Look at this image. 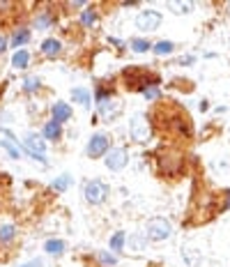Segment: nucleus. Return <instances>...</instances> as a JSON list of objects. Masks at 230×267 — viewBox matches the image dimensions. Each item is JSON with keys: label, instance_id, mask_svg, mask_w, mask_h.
<instances>
[{"label": "nucleus", "instance_id": "nucleus-1", "mask_svg": "<svg viewBox=\"0 0 230 267\" xmlns=\"http://www.w3.org/2000/svg\"><path fill=\"white\" fill-rule=\"evenodd\" d=\"M150 120H147L145 113H134L129 120V136L136 141V143H147L150 141Z\"/></svg>", "mask_w": 230, "mask_h": 267}, {"label": "nucleus", "instance_id": "nucleus-2", "mask_svg": "<svg viewBox=\"0 0 230 267\" xmlns=\"http://www.w3.org/2000/svg\"><path fill=\"white\" fill-rule=\"evenodd\" d=\"M145 235L152 242H164V240H168L170 235H173V226H170L168 219L155 217L145 223Z\"/></svg>", "mask_w": 230, "mask_h": 267}, {"label": "nucleus", "instance_id": "nucleus-3", "mask_svg": "<svg viewBox=\"0 0 230 267\" xmlns=\"http://www.w3.org/2000/svg\"><path fill=\"white\" fill-rule=\"evenodd\" d=\"M161 21H164L161 12H157V10H143V12H138V16H136V28L143 30V32H155V30H159Z\"/></svg>", "mask_w": 230, "mask_h": 267}, {"label": "nucleus", "instance_id": "nucleus-4", "mask_svg": "<svg viewBox=\"0 0 230 267\" xmlns=\"http://www.w3.org/2000/svg\"><path fill=\"white\" fill-rule=\"evenodd\" d=\"M83 196L90 205H101L106 201V196H108V187L101 180H90L83 189Z\"/></svg>", "mask_w": 230, "mask_h": 267}, {"label": "nucleus", "instance_id": "nucleus-5", "mask_svg": "<svg viewBox=\"0 0 230 267\" xmlns=\"http://www.w3.org/2000/svg\"><path fill=\"white\" fill-rule=\"evenodd\" d=\"M108 136L106 134H95L90 141H88V145H85V154L90 159H99V157H106L108 154Z\"/></svg>", "mask_w": 230, "mask_h": 267}, {"label": "nucleus", "instance_id": "nucleus-6", "mask_svg": "<svg viewBox=\"0 0 230 267\" xmlns=\"http://www.w3.org/2000/svg\"><path fill=\"white\" fill-rule=\"evenodd\" d=\"M97 109H99V115L106 120V122L115 120L122 113L120 99H115V97H106V99H101V102H97Z\"/></svg>", "mask_w": 230, "mask_h": 267}, {"label": "nucleus", "instance_id": "nucleus-7", "mask_svg": "<svg viewBox=\"0 0 230 267\" xmlns=\"http://www.w3.org/2000/svg\"><path fill=\"white\" fill-rule=\"evenodd\" d=\"M104 163L108 171H122L127 163H129V154H127L125 148H110L104 159Z\"/></svg>", "mask_w": 230, "mask_h": 267}, {"label": "nucleus", "instance_id": "nucleus-8", "mask_svg": "<svg viewBox=\"0 0 230 267\" xmlns=\"http://www.w3.org/2000/svg\"><path fill=\"white\" fill-rule=\"evenodd\" d=\"M127 247H129V251L136 253V256L145 253L147 251V235H145V232H134V235H129Z\"/></svg>", "mask_w": 230, "mask_h": 267}, {"label": "nucleus", "instance_id": "nucleus-9", "mask_svg": "<svg viewBox=\"0 0 230 267\" xmlns=\"http://www.w3.org/2000/svg\"><path fill=\"white\" fill-rule=\"evenodd\" d=\"M51 115H53V122L62 124L71 118V106L65 104V102H55V104L51 106Z\"/></svg>", "mask_w": 230, "mask_h": 267}, {"label": "nucleus", "instance_id": "nucleus-10", "mask_svg": "<svg viewBox=\"0 0 230 267\" xmlns=\"http://www.w3.org/2000/svg\"><path fill=\"white\" fill-rule=\"evenodd\" d=\"M42 53H44L46 58H58V55L62 53V42L55 40V37L44 40V42H42Z\"/></svg>", "mask_w": 230, "mask_h": 267}, {"label": "nucleus", "instance_id": "nucleus-11", "mask_svg": "<svg viewBox=\"0 0 230 267\" xmlns=\"http://www.w3.org/2000/svg\"><path fill=\"white\" fill-rule=\"evenodd\" d=\"M44 251L49 253V256L60 258L62 253L67 251V244L62 242V240H46V242H44Z\"/></svg>", "mask_w": 230, "mask_h": 267}, {"label": "nucleus", "instance_id": "nucleus-12", "mask_svg": "<svg viewBox=\"0 0 230 267\" xmlns=\"http://www.w3.org/2000/svg\"><path fill=\"white\" fill-rule=\"evenodd\" d=\"M71 99H74L76 104L83 106V109H90V104H92V94H90V90H85V88L71 90Z\"/></svg>", "mask_w": 230, "mask_h": 267}, {"label": "nucleus", "instance_id": "nucleus-13", "mask_svg": "<svg viewBox=\"0 0 230 267\" xmlns=\"http://www.w3.org/2000/svg\"><path fill=\"white\" fill-rule=\"evenodd\" d=\"M28 62H30V53H28L25 49H19L14 55H12V67H14V70H25Z\"/></svg>", "mask_w": 230, "mask_h": 267}, {"label": "nucleus", "instance_id": "nucleus-14", "mask_svg": "<svg viewBox=\"0 0 230 267\" xmlns=\"http://www.w3.org/2000/svg\"><path fill=\"white\" fill-rule=\"evenodd\" d=\"M14 238H16L14 223H0V244H10Z\"/></svg>", "mask_w": 230, "mask_h": 267}, {"label": "nucleus", "instance_id": "nucleus-15", "mask_svg": "<svg viewBox=\"0 0 230 267\" xmlns=\"http://www.w3.org/2000/svg\"><path fill=\"white\" fill-rule=\"evenodd\" d=\"M44 136L49 141H58L62 136V124H58V122H53V120H51V122H46L44 124Z\"/></svg>", "mask_w": 230, "mask_h": 267}, {"label": "nucleus", "instance_id": "nucleus-16", "mask_svg": "<svg viewBox=\"0 0 230 267\" xmlns=\"http://www.w3.org/2000/svg\"><path fill=\"white\" fill-rule=\"evenodd\" d=\"M182 258H184V260L189 262L191 267H196V265H200V262H203V253L196 251V249H191V247L182 249Z\"/></svg>", "mask_w": 230, "mask_h": 267}, {"label": "nucleus", "instance_id": "nucleus-17", "mask_svg": "<svg viewBox=\"0 0 230 267\" xmlns=\"http://www.w3.org/2000/svg\"><path fill=\"white\" fill-rule=\"evenodd\" d=\"M53 14L51 12H40V14L35 16V28L37 30H49L51 25H53Z\"/></svg>", "mask_w": 230, "mask_h": 267}, {"label": "nucleus", "instance_id": "nucleus-18", "mask_svg": "<svg viewBox=\"0 0 230 267\" xmlns=\"http://www.w3.org/2000/svg\"><path fill=\"white\" fill-rule=\"evenodd\" d=\"M129 46H131V51H134V53H147V51L155 49V46H152L147 40H143V37H134V40L129 42Z\"/></svg>", "mask_w": 230, "mask_h": 267}, {"label": "nucleus", "instance_id": "nucleus-19", "mask_svg": "<svg viewBox=\"0 0 230 267\" xmlns=\"http://www.w3.org/2000/svg\"><path fill=\"white\" fill-rule=\"evenodd\" d=\"M0 148H5L12 159H19L21 152H23V148L19 145V141H0Z\"/></svg>", "mask_w": 230, "mask_h": 267}, {"label": "nucleus", "instance_id": "nucleus-20", "mask_svg": "<svg viewBox=\"0 0 230 267\" xmlns=\"http://www.w3.org/2000/svg\"><path fill=\"white\" fill-rule=\"evenodd\" d=\"M125 244H127V238H125V232H122V230L113 232V238L108 240L110 251H122V247H125Z\"/></svg>", "mask_w": 230, "mask_h": 267}, {"label": "nucleus", "instance_id": "nucleus-21", "mask_svg": "<svg viewBox=\"0 0 230 267\" xmlns=\"http://www.w3.org/2000/svg\"><path fill=\"white\" fill-rule=\"evenodd\" d=\"M173 49H175V44L173 42H166V40H161V42H157L155 44V55H159V58H164V55H170L173 53Z\"/></svg>", "mask_w": 230, "mask_h": 267}, {"label": "nucleus", "instance_id": "nucleus-22", "mask_svg": "<svg viewBox=\"0 0 230 267\" xmlns=\"http://www.w3.org/2000/svg\"><path fill=\"white\" fill-rule=\"evenodd\" d=\"M28 40H30V30L21 28V30H16L14 37H12V46H14V49H19V46H23Z\"/></svg>", "mask_w": 230, "mask_h": 267}, {"label": "nucleus", "instance_id": "nucleus-23", "mask_svg": "<svg viewBox=\"0 0 230 267\" xmlns=\"http://www.w3.org/2000/svg\"><path fill=\"white\" fill-rule=\"evenodd\" d=\"M71 184V175H60V178H55L53 182H51V189L53 191H67V187Z\"/></svg>", "mask_w": 230, "mask_h": 267}, {"label": "nucleus", "instance_id": "nucleus-24", "mask_svg": "<svg viewBox=\"0 0 230 267\" xmlns=\"http://www.w3.org/2000/svg\"><path fill=\"white\" fill-rule=\"evenodd\" d=\"M81 23H83L85 28H92V25L97 23V12L90 10V7H88V10H83V12H81Z\"/></svg>", "mask_w": 230, "mask_h": 267}, {"label": "nucleus", "instance_id": "nucleus-25", "mask_svg": "<svg viewBox=\"0 0 230 267\" xmlns=\"http://www.w3.org/2000/svg\"><path fill=\"white\" fill-rule=\"evenodd\" d=\"M40 85H42V81L37 79V76H25V81H23V90H25V92H37Z\"/></svg>", "mask_w": 230, "mask_h": 267}, {"label": "nucleus", "instance_id": "nucleus-26", "mask_svg": "<svg viewBox=\"0 0 230 267\" xmlns=\"http://www.w3.org/2000/svg\"><path fill=\"white\" fill-rule=\"evenodd\" d=\"M97 258H99V262H101L104 267H113V265H118V258H115V253L99 251V253H97Z\"/></svg>", "mask_w": 230, "mask_h": 267}, {"label": "nucleus", "instance_id": "nucleus-27", "mask_svg": "<svg viewBox=\"0 0 230 267\" xmlns=\"http://www.w3.org/2000/svg\"><path fill=\"white\" fill-rule=\"evenodd\" d=\"M159 88H157V85H152V88H147L145 92H143V97L147 99V102H155V99H159Z\"/></svg>", "mask_w": 230, "mask_h": 267}, {"label": "nucleus", "instance_id": "nucleus-28", "mask_svg": "<svg viewBox=\"0 0 230 267\" xmlns=\"http://www.w3.org/2000/svg\"><path fill=\"white\" fill-rule=\"evenodd\" d=\"M170 7L180 10V14H186V12L191 10V3H170Z\"/></svg>", "mask_w": 230, "mask_h": 267}, {"label": "nucleus", "instance_id": "nucleus-29", "mask_svg": "<svg viewBox=\"0 0 230 267\" xmlns=\"http://www.w3.org/2000/svg\"><path fill=\"white\" fill-rule=\"evenodd\" d=\"M19 267H44V260H42V258H32V260L23 262V265H19Z\"/></svg>", "mask_w": 230, "mask_h": 267}, {"label": "nucleus", "instance_id": "nucleus-30", "mask_svg": "<svg viewBox=\"0 0 230 267\" xmlns=\"http://www.w3.org/2000/svg\"><path fill=\"white\" fill-rule=\"evenodd\" d=\"M180 62H182V64H191V62H194V58H191V55H182Z\"/></svg>", "mask_w": 230, "mask_h": 267}, {"label": "nucleus", "instance_id": "nucleus-31", "mask_svg": "<svg viewBox=\"0 0 230 267\" xmlns=\"http://www.w3.org/2000/svg\"><path fill=\"white\" fill-rule=\"evenodd\" d=\"M5 49H7V40L5 37H0V53H5Z\"/></svg>", "mask_w": 230, "mask_h": 267}, {"label": "nucleus", "instance_id": "nucleus-32", "mask_svg": "<svg viewBox=\"0 0 230 267\" xmlns=\"http://www.w3.org/2000/svg\"><path fill=\"white\" fill-rule=\"evenodd\" d=\"M225 7H228V10H230V3H228V5H225Z\"/></svg>", "mask_w": 230, "mask_h": 267}]
</instances>
